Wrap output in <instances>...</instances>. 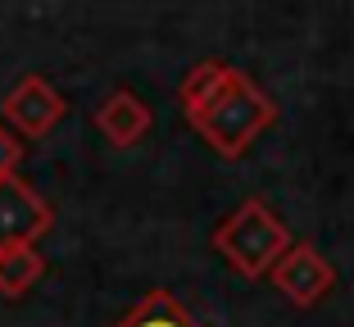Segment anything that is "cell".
Wrapping results in <instances>:
<instances>
[{
    "instance_id": "obj_1",
    "label": "cell",
    "mask_w": 354,
    "mask_h": 327,
    "mask_svg": "<svg viewBox=\"0 0 354 327\" xmlns=\"http://www.w3.org/2000/svg\"><path fill=\"white\" fill-rule=\"evenodd\" d=\"M182 114L218 159H241L277 123L272 95L227 59H200L177 86Z\"/></svg>"
},
{
    "instance_id": "obj_2",
    "label": "cell",
    "mask_w": 354,
    "mask_h": 327,
    "mask_svg": "<svg viewBox=\"0 0 354 327\" xmlns=\"http://www.w3.org/2000/svg\"><path fill=\"white\" fill-rule=\"evenodd\" d=\"M209 241H214V250H218L241 277L254 282V277H268L272 268H277V259L295 245V236H291V227L277 218V209H272L268 200L250 196V200H241L236 209L214 227Z\"/></svg>"
},
{
    "instance_id": "obj_3",
    "label": "cell",
    "mask_w": 354,
    "mask_h": 327,
    "mask_svg": "<svg viewBox=\"0 0 354 327\" xmlns=\"http://www.w3.org/2000/svg\"><path fill=\"white\" fill-rule=\"evenodd\" d=\"M64 114H68L64 95L55 91L41 73L19 77V82L5 91V100H0V123L10 127L19 141H41V137H50L55 127H59Z\"/></svg>"
},
{
    "instance_id": "obj_4",
    "label": "cell",
    "mask_w": 354,
    "mask_h": 327,
    "mask_svg": "<svg viewBox=\"0 0 354 327\" xmlns=\"http://www.w3.org/2000/svg\"><path fill=\"white\" fill-rule=\"evenodd\" d=\"M272 291L295 309H313L318 300H327L336 291V268L313 241H295L291 250L277 259V268L268 273Z\"/></svg>"
},
{
    "instance_id": "obj_5",
    "label": "cell",
    "mask_w": 354,
    "mask_h": 327,
    "mask_svg": "<svg viewBox=\"0 0 354 327\" xmlns=\"http://www.w3.org/2000/svg\"><path fill=\"white\" fill-rule=\"evenodd\" d=\"M55 227V209L41 191L23 178H0V250L5 245H37Z\"/></svg>"
},
{
    "instance_id": "obj_6",
    "label": "cell",
    "mask_w": 354,
    "mask_h": 327,
    "mask_svg": "<svg viewBox=\"0 0 354 327\" xmlns=\"http://www.w3.org/2000/svg\"><path fill=\"white\" fill-rule=\"evenodd\" d=\"M91 123H95V132H100L109 146L127 150V146H136V141H141L150 127H155V109H150L136 91L118 86V91H109L100 105H95Z\"/></svg>"
},
{
    "instance_id": "obj_7",
    "label": "cell",
    "mask_w": 354,
    "mask_h": 327,
    "mask_svg": "<svg viewBox=\"0 0 354 327\" xmlns=\"http://www.w3.org/2000/svg\"><path fill=\"white\" fill-rule=\"evenodd\" d=\"M46 277V254L37 245H5L0 250V296L19 300Z\"/></svg>"
},
{
    "instance_id": "obj_8",
    "label": "cell",
    "mask_w": 354,
    "mask_h": 327,
    "mask_svg": "<svg viewBox=\"0 0 354 327\" xmlns=\"http://www.w3.org/2000/svg\"><path fill=\"white\" fill-rule=\"evenodd\" d=\"M114 327H205L196 314L168 291H150L141 305H132Z\"/></svg>"
},
{
    "instance_id": "obj_9",
    "label": "cell",
    "mask_w": 354,
    "mask_h": 327,
    "mask_svg": "<svg viewBox=\"0 0 354 327\" xmlns=\"http://www.w3.org/2000/svg\"><path fill=\"white\" fill-rule=\"evenodd\" d=\"M19 164H23V141L0 123V178H19Z\"/></svg>"
}]
</instances>
